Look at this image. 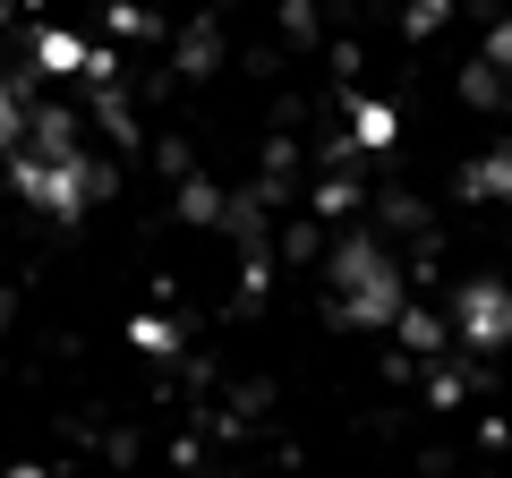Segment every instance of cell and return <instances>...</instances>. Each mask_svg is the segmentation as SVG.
<instances>
[{"instance_id": "6da1fadb", "label": "cell", "mask_w": 512, "mask_h": 478, "mask_svg": "<svg viewBox=\"0 0 512 478\" xmlns=\"http://www.w3.org/2000/svg\"><path fill=\"white\" fill-rule=\"evenodd\" d=\"M333 291H342L350 325H393L402 316V274H393V257H384L376 239H350L342 257H333Z\"/></svg>"}, {"instance_id": "7a4b0ae2", "label": "cell", "mask_w": 512, "mask_h": 478, "mask_svg": "<svg viewBox=\"0 0 512 478\" xmlns=\"http://www.w3.org/2000/svg\"><path fill=\"white\" fill-rule=\"evenodd\" d=\"M18 188L43 205V214H60V222H69V214H86L94 171L77 163V146H69V154H35V146H18Z\"/></svg>"}, {"instance_id": "3957f363", "label": "cell", "mask_w": 512, "mask_h": 478, "mask_svg": "<svg viewBox=\"0 0 512 478\" xmlns=\"http://www.w3.org/2000/svg\"><path fill=\"white\" fill-rule=\"evenodd\" d=\"M453 316H461V342H470V350H504V333H512V291H504V282H470Z\"/></svg>"}, {"instance_id": "277c9868", "label": "cell", "mask_w": 512, "mask_h": 478, "mask_svg": "<svg viewBox=\"0 0 512 478\" xmlns=\"http://www.w3.org/2000/svg\"><path fill=\"white\" fill-rule=\"evenodd\" d=\"M350 146H367V154H384L393 146V137H402V120H393V103H376V94H359V103H350Z\"/></svg>"}, {"instance_id": "5b68a950", "label": "cell", "mask_w": 512, "mask_h": 478, "mask_svg": "<svg viewBox=\"0 0 512 478\" xmlns=\"http://www.w3.org/2000/svg\"><path fill=\"white\" fill-rule=\"evenodd\" d=\"M35 60H43V69H52V77H77V69H94V60H86V43H77V35H60V26H43Z\"/></svg>"}, {"instance_id": "8992f818", "label": "cell", "mask_w": 512, "mask_h": 478, "mask_svg": "<svg viewBox=\"0 0 512 478\" xmlns=\"http://www.w3.org/2000/svg\"><path fill=\"white\" fill-rule=\"evenodd\" d=\"M128 342H137V350H154V359H163V350H171V325H163V316H137V325H128Z\"/></svg>"}, {"instance_id": "52a82bcc", "label": "cell", "mask_w": 512, "mask_h": 478, "mask_svg": "<svg viewBox=\"0 0 512 478\" xmlns=\"http://www.w3.org/2000/svg\"><path fill=\"white\" fill-rule=\"evenodd\" d=\"M18 137H26V111H18V94L0 86V146H18Z\"/></svg>"}]
</instances>
